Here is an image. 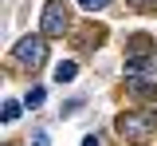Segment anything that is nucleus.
<instances>
[{"label": "nucleus", "instance_id": "nucleus-8", "mask_svg": "<svg viewBox=\"0 0 157 146\" xmlns=\"http://www.w3.org/2000/svg\"><path fill=\"white\" fill-rule=\"evenodd\" d=\"M0 119H4V123H16V119H20V103H4Z\"/></svg>", "mask_w": 157, "mask_h": 146}, {"label": "nucleus", "instance_id": "nucleus-9", "mask_svg": "<svg viewBox=\"0 0 157 146\" xmlns=\"http://www.w3.org/2000/svg\"><path fill=\"white\" fill-rule=\"evenodd\" d=\"M24 103H28V107H39V103H43V87H32V91L24 95Z\"/></svg>", "mask_w": 157, "mask_h": 146}, {"label": "nucleus", "instance_id": "nucleus-11", "mask_svg": "<svg viewBox=\"0 0 157 146\" xmlns=\"http://www.w3.org/2000/svg\"><path fill=\"white\" fill-rule=\"evenodd\" d=\"M82 146H102V138H98V134H86V138H82Z\"/></svg>", "mask_w": 157, "mask_h": 146}, {"label": "nucleus", "instance_id": "nucleus-4", "mask_svg": "<svg viewBox=\"0 0 157 146\" xmlns=\"http://www.w3.org/2000/svg\"><path fill=\"white\" fill-rule=\"evenodd\" d=\"M63 32H67V8L51 0L43 8V36H63Z\"/></svg>", "mask_w": 157, "mask_h": 146}, {"label": "nucleus", "instance_id": "nucleus-1", "mask_svg": "<svg viewBox=\"0 0 157 146\" xmlns=\"http://www.w3.org/2000/svg\"><path fill=\"white\" fill-rule=\"evenodd\" d=\"M114 126L130 146H145L157 130V111H126V115H118Z\"/></svg>", "mask_w": 157, "mask_h": 146}, {"label": "nucleus", "instance_id": "nucleus-2", "mask_svg": "<svg viewBox=\"0 0 157 146\" xmlns=\"http://www.w3.org/2000/svg\"><path fill=\"white\" fill-rule=\"evenodd\" d=\"M157 67V51H153V40L149 36H134L130 47H126V71H153Z\"/></svg>", "mask_w": 157, "mask_h": 146}, {"label": "nucleus", "instance_id": "nucleus-12", "mask_svg": "<svg viewBox=\"0 0 157 146\" xmlns=\"http://www.w3.org/2000/svg\"><path fill=\"white\" fill-rule=\"evenodd\" d=\"M36 146H51V138L47 134H36Z\"/></svg>", "mask_w": 157, "mask_h": 146}, {"label": "nucleus", "instance_id": "nucleus-6", "mask_svg": "<svg viewBox=\"0 0 157 146\" xmlns=\"http://www.w3.org/2000/svg\"><path fill=\"white\" fill-rule=\"evenodd\" d=\"M75 71H78L75 59H63V63L55 67V79H59V83H71V79H75Z\"/></svg>", "mask_w": 157, "mask_h": 146}, {"label": "nucleus", "instance_id": "nucleus-10", "mask_svg": "<svg viewBox=\"0 0 157 146\" xmlns=\"http://www.w3.org/2000/svg\"><path fill=\"white\" fill-rule=\"evenodd\" d=\"M130 8H137V12H153L157 0H130Z\"/></svg>", "mask_w": 157, "mask_h": 146}, {"label": "nucleus", "instance_id": "nucleus-3", "mask_svg": "<svg viewBox=\"0 0 157 146\" xmlns=\"http://www.w3.org/2000/svg\"><path fill=\"white\" fill-rule=\"evenodd\" d=\"M12 59H16L20 67H28V71L43 67V59H47V40H43V36H24V40L12 47Z\"/></svg>", "mask_w": 157, "mask_h": 146}, {"label": "nucleus", "instance_id": "nucleus-5", "mask_svg": "<svg viewBox=\"0 0 157 146\" xmlns=\"http://www.w3.org/2000/svg\"><path fill=\"white\" fill-rule=\"evenodd\" d=\"M130 91L141 99H157V83H145V79H130Z\"/></svg>", "mask_w": 157, "mask_h": 146}, {"label": "nucleus", "instance_id": "nucleus-7", "mask_svg": "<svg viewBox=\"0 0 157 146\" xmlns=\"http://www.w3.org/2000/svg\"><path fill=\"white\" fill-rule=\"evenodd\" d=\"M78 8L82 12H102V8H110V0H78Z\"/></svg>", "mask_w": 157, "mask_h": 146}]
</instances>
